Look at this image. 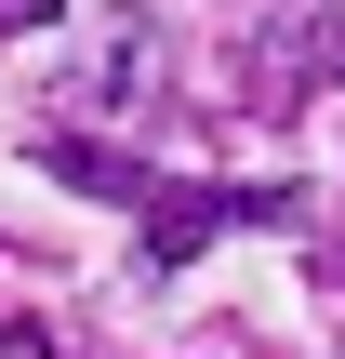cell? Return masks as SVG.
I'll return each mask as SVG.
<instances>
[{"label":"cell","mask_w":345,"mask_h":359,"mask_svg":"<svg viewBox=\"0 0 345 359\" xmlns=\"http://www.w3.org/2000/svg\"><path fill=\"white\" fill-rule=\"evenodd\" d=\"M66 0H0V40H27V27H53Z\"/></svg>","instance_id":"cell-2"},{"label":"cell","mask_w":345,"mask_h":359,"mask_svg":"<svg viewBox=\"0 0 345 359\" xmlns=\"http://www.w3.org/2000/svg\"><path fill=\"white\" fill-rule=\"evenodd\" d=\"M0 359H53V333H27V320H13V333H0Z\"/></svg>","instance_id":"cell-3"},{"label":"cell","mask_w":345,"mask_h":359,"mask_svg":"<svg viewBox=\"0 0 345 359\" xmlns=\"http://www.w3.org/2000/svg\"><path fill=\"white\" fill-rule=\"evenodd\" d=\"M53 173H80V187H120L133 213H146V266H186L213 226H279L293 213V187H160V173H133V160H106V147H40Z\"/></svg>","instance_id":"cell-1"}]
</instances>
